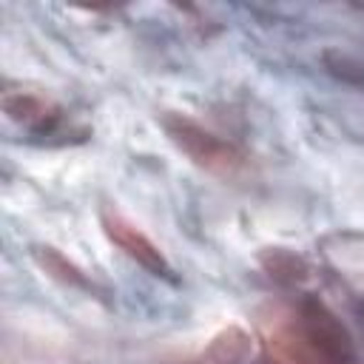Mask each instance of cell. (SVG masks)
<instances>
[{
	"instance_id": "7a4b0ae2",
	"label": "cell",
	"mask_w": 364,
	"mask_h": 364,
	"mask_svg": "<svg viewBox=\"0 0 364 364\" xmlns=\"http://www.w3.org/2000/svg\"><path fill=\"white\" fill-rule=\"evenodd\" d=\"M299 321L316 347L321 364H353V341L341 321L316 299H304L299 307Z\"/></svg>"
},
{
	"instance_id": "277c9868",
	"label": "cell",
	"mask_w": 364,
	"mask_h": 364,
	"mask_svg": "<svg viewBox=\"0 0 364 364\" xmlns=\"http://www.w3.org/2000/svg\"><path fill=\"white\" fill-rule=\"evenodd\" d=\"M250 344H253V338L245 327L228 324L185 364H247Z\"/></svg>"
},
{
	"instance_id": "6da1fadb",
	"label": "cell",
	"mask_w": 364,
	"mask_h": 364,
	"mask_svg": "<svg viewBox=\"0 0 364 364\" xmlns=\"http://www.w3.org/2000/svg\"><path fill=\"white\" fill-rule=\"evenodd\" d=\"M162 128L168 134V139L202 171L213 173V176H222V179H233L245 171V154L222 139L219 134H213L210 128L199 125L196 119L185 117V114H176V111H168L162 114Z\"/></svg>"
},
{
	"instance_id": "52a82bcc",
	"label": "cell",
	"mask_w": 364,
	"mask_h": 364,
	"mask_svg": "<svg viewBox=\"0 0 364 364\" xmlns=\"http://www.w3.org/2000/svg\"><path fill=\"white\" fill-rule=\"evenodd\" d=\"M267 270H270V276H276V279H299L301 276V262L296 259V256H290V253H273V262L267 264Z\"/></svg>"
},
{
	"instance_id": "3957f363",
	"label": "cell",
	"mask_w": 364,
	"mask_h": 364,
	"mask_svg": "<svg viewBox=\"0 0 364 364\" xmlns=\"http://www.w3.org/2000/svg\"><path fill=\"white\" fill-rule=\"evenodd\" d=\"M102 230L131 262H136L139 267H145L154 276H165V279L171 276V262L165 259L159 245H154L151 236L142 233L139 225H134L128 216H122L114 208H105L102 210Z\"/></svg>"
},
{
	"instance_id": "8992f818",
	"label": "cell",
	"mask_w": 364,
	"mask_h": 364,
	"mask_svg": "<svg viewBox=\"0 0 364 364\" xmlns=\"http://www.w3.org/2000/svg\"><path fill=\"white\" fill-rule=\"evenodd\" d=\"M34 262L40 264V270L46 273V276H51L54 282H60V284H65V287H74V290H94V282L71 262V259H65L60 250H54V247H37L34 250Z\"/></svg>"
},
{
	"instance_id": "5b68a950",
	"label": "cell",
	"mask_w": 364,
	"mask_h": 364,
	"mask_svg": "<svg viewBox=\"0 0 364 364\" xmlns=\"http://www.w3.org/2000/svg\"><path fill=\"white\" fill-rule=\"evenodd\" d=\"M3 111L14 122H23V125L37 128V131H51L54 122L60 119V108L54 102H48L46 97L31 94V91H9L3 97Z\"/></svg>"
}]
</instances>
